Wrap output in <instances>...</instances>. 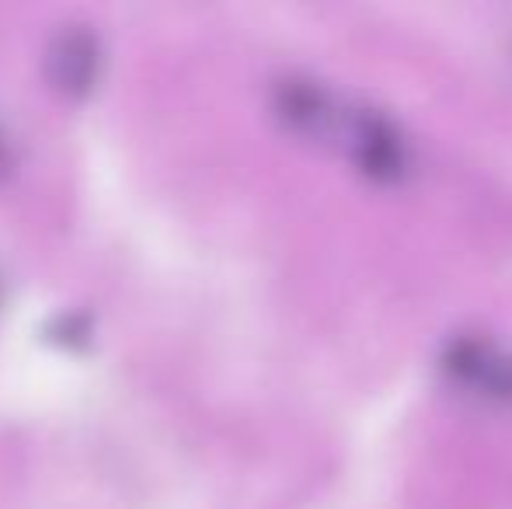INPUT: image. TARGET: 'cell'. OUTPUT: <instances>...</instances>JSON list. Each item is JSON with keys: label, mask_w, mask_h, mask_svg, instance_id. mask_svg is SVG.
<instances>
[{"label": "cell", "mask_w": 512, "mask_h": 509, "mask_svg": "<svg viewBox=\"0 0 512 509\" xmlns=\"http://www.w3.org/2000/svg\"><path fill=\"white\" fill-rule=\"evenodd\" d=\"M95 60V39L84 28L60 32L53 39V46H49V70H53V77L63 88H84L91 81V74H95Z\"/></svg>", "instance_id": "cell-1"}]
</instances>
